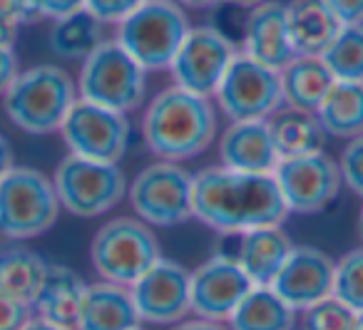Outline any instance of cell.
<instances>
[{"mask_svg":"<svg viewBox=\"0 0 363 330\" xmlns=\"http://www.w3.org/2000/svg\"><path fill=\"white\" fill-rule=\"evenodd\" d=\"M192 216L219 234L242 236L264 226H281L289 209L274 174L209 166L194 174Z\"/></svg>","mask_w":363,"mask_h":330,"instance_id":"1","label":"cell"},{"mask_svg":"<svg viewBox=\"0 0 363 330\" xmlns=\"http://www.w3.org/2000/svg\"><path fill=\"white\" fill-rule=\"evenodd\" d=\"M142 137L155 157L187 161L199 157L217 137V112L209 97L172 85L145 107Z\"/></svg>","mask_w":363,"mask_h":330,"instance_id":"2","label":"cell"},{"mask_svg":"<svg viewBox=\"0 0 363 330\" xmlns=\"http://www.w3.org/2000/svg\"><path fill=\"white\" fill-rule=\"evenodd\" d=\"M77 102V82L57 65H35L21 70L3 95L6 115L28 135L60 132L70 107Z\"/></svg>","mask_w":363,"mask_h":330,"instance_id":"3","label":"cell"},{"mask_svg":"<svg viewBox=\"0 0 363 330\" xmlns=\"http://www.w3.org/2000/svg\"><path fill=\"white\" fill-rule=\"evenodd\" d=\"M192 30L187 8L174 0H145L117 25L115 40L145 72L169 70L177 50Z\"/></svg>","mask_w":363,"mask_h":330,"instance_id":"4","label":"cell"},{"mask_svg":"<svg viewBox=\"0 0 363 330\" xmlns=\"http://www.w3.org/2000/svg\"><path fill=\"white\" fill-rule=\"evenodd\" d=\"M77 97L127 115L145 102L147 72L115 38H105L82 60Z\"/></svg>","mask_w":363,"mask_h":330,"instance_id":"5","label":"cell"},{"mask_svg":"<svg viewBox=\"0 0 363 330\" xmlns=\"http://www.w3.org/2000/svg\"><path fill=\"white\" fill-rule=\"evenodd\" d=\"M60 216L52 179L33 166H13L0 179V236L30 241L55 226Z\"/></svg>","mask_w":363,"mask_h":330,"instance_id":"6","label":"cell"},{"mask_svg":"<svg viewBox=\"0 0 363 330\" xmlns=\"http://www.w3.org/2000/svg\"><path fill=\"white\" fill-rule=\"evenodd\" d=\"M157 258L160 241L140 219L117 216L100 226L90 246V261L102 280L130 288Z\"/></svg>","mask_w":363,"mask_h":330,"instance_id":"7","label":"cell"},{"mask_svg":"<svg viewBox=\"0 0 363 330\" xmlns=\"http://www.w3.org/2000/svg\"><path fill=\"white\" fill-rule=\"evenodd\" d=\"M60 209L80 219H95L115 209L127 196V179L120 164L67 154L52 176Z\"/></svg>","mask_w":363,"mask_h":330,"instance_id":"8","label":"cell"},{"mask_svg":"<svg viewBox=\"0 0 363 330\" xmlns=\"http://www.w3.org/2000/svg\"><path fill=\"white\" fill-rule=\"evenodd\" d=\"M194 174L177 161H155L145 166L127 186V199L137 219L147 226H179L192 219Z\"/></svg>","mask_w":363,"mask_h":330,"instance_id":"9","label":"cell"},{"mask_svg":"<svg viewBox=\"0 0 363 330\" xmlns=\"http://www.w3.org/2000/svg\"><path fill=\"white\" fill-rule=\"evenodd\" d=\"M214 100L229 122L269 120L284 107L281 72L239 52L224 72Z\"/></svg>","mask_w":363,"mask_h":330,"instance_id":"10","label":"cell"},{"mask_svg":"<svg viewBox=\"0 0 363 330\" xmlns=\"http://www.w3.org/2000/svg\"><path fill=\"white\" fill-rule=\"evenodd\" d=\"M60 137L70 154L120 164V159L130 149L132 127L122 112L107 110V107L77 97L62 122Z\"/></svg>","mask_w":363,"mask_h":330,"instance_id":"11","label":"cell"},{"mask_svg":"<svg viewBox=\"0 0 363 330\" xmlns=\"http://www.w3.org/2000/svg\"><path fill=\"white\" fill-rule=\"evenodd\" d=\"M239 55L237 42L214 25H192L169 65L172 80L182 90L214 97L227 67Z\"/></svg>","mask_w":363,"mask_h":330,"instance_id":"12","label":"cell"},{"mask_svg":"<svg viewBox=\"0 0 363 330\" xmlns=\"http://www.w3.org/2000/svg\"><path fill=\"white\" fill-rule=\"evenodd\" d=\"M274 181L289 214H318L336 199L343 186L338 161H333L326 152L279 159Z\"/></svg>","mask_w":363,"mask_h":330,"instance_id":"13","label":"cell"},{"mask_svg":"<svg viewBox=\"0 0 363 330\" xmlns=\"http://www.w3.org/2000/svg\"><path fill=\"white\" fill-rule=\"evenodd\" d=\"M137 313L147 323L169 325L187 318L192 310L189 271L172 258H157L135 283L130 285Z\"/></svg>","mask_w":363,"mask_h":330,"instance_id":"14","label":"cell"},{"mask_svg":"<svg viewBox=\"0 0 363 330\" xmlns=\"http://www.w3.org/2000/svg\"><path fill=\"white\" fill-rule=\"evenodd\" d=\"M252 288L254 283L234 256H212L189 273L192 310L204 320H229Z\"/></svg>","mask_w":363,"mask_h":330,"instance_id":"15","label":"cell"},{"mask_svg":"<svg viewBox=\"0 0 363 330\" xmlns=\"http://www.w3.org/2000/svg\"><path fill=\"white\" fill-rule=\"evenodd\" d=\"M336 261L313 246H294L272 288L294 310H306L333 295Z\"/></svg>","mask_w":363,"mask_h":330,"instance_id":"16","label":"cell"},{"mask_svg":"<svg viewBox=\"0 0 363 330\" xmlns=\"http://www.w3.org/2000/svg\"><path fill=\"white\" fill-rule=\"evenodd\" d=\"M244 55L274 70H284L294 60V47L286 28V3L264 0L249 8L242 23Z\"/></svg>","mask_w":363,"mask_h":330,"instance_id":"17","label":"cell"},{"mask_svg":"<svg viewBox=\"0 0 363 330\" xmlns=\"http://www.w3.org/2000/svg\"><path fill=\"white\" fill-rule=\"evenodd\" d=\"M219 159L222 166L244 174H274L279 154L267 120L232 122L219 140Z\"/></svg>","mask_w":363,"mask_h":330,"instance_id":"18","label":"cell"},{"mask_svg":"<svg viewBox=\"0 0 363 330\" xmlns=\"http://www.w3.org/2000/svg\"><path fill=\"white\" fill-rule=\"evenodd\" d=\"M140 323L130 288L100 280L87 285L75 330H137Z\"/></svg>","mask_w":363,"mask_h":330,"instance_id":"19","label":"cell"},{"mask_svg":"<svg viewBox=\"0 0 363 330\" xmlns=\"http://www.w3.org/2000/svg\"><path fill=\"white\" fill-rule=\"evenodd\" d=\"M85 290L87 283L77 271L62 263H50L45 280H43L40 290L33 300V308H35L38 318L45 320V323L75 330Z\"/></svg>","mask_w":363,"mask_h":330,"instance_id":"20","label":"cell"},{"mask_svg":"<svg viewBox=\"0 0 363 330\" xmlns=\"http://www.w3.org/2000/svg\"><path fill=\"white\" fill-rule=\"evenodd\" d=\"M286 28L294 55L321 57L341 30V23L323 0H289Z\"/></svg>","mask_w":363,"mask_h":330,"instance_id":"21","label":"cell"},{"mask_svg":"<svg viewBox=\"0 0 363 330\" xmlns=\"http://www.w3.org/2000/svg\"><path fill=\"white\" fill-rule=\"evenodd\" d=\"M291 249V239L281 226H264L242 234L239 254L234 258L254 285H272Z\"/></svg>","mask_w":363,"mask_h":330,"instance_id":"22","label":"cell"},{"mask_svg":"<svg viewBox=\"0 0 363 330\" xmlns=\"http://www.w3.org/2000/svg\"><path fill=\"white\" fill-rule=\"evenodd\" d=\"M267 125L269 132H272V142L279 159H294V157L323 152L326 132H323L316 112L296 110V107L284 105L281 110H277L269 117Z\"/></svg>","mask_w":363,"mask_h":330,"instance_id":"23","label":"cell"},{"mask_svg":"<svg viewBox=\"0 0 363 330\" xmlns=\"http://www.w3.org/2000/svg\"><path fill=\"white\" fill-rule=\"evenodd\" d=\"M279 72H281L284 105L306 112H316L336 82L321 57L296 55Z\"/></svg>","mask_w":363,"mask_h":330,"instance_id":"24","label":"cell"},{"mask_svg":"<svg viewBox=\"0 0 363 330\" xmlns=\"http://www.w3.org/2000/svg\"><path fill=\"white\" fill-rule=\"evenodd\" d=\"M48 261L26 246L0 249V293L33 305L48 273Z\"/></svg>","mask_w":363,"mask_h":330,"instance_id":"25","label":"cell"},{"mask_svg":"<svg viewBox=\"0 0 363 330\" xmlns=\"http://www.w3.org/2000/svg\"><path fill=\"white\" fill-rule=\"evenodd\" d=\"M326 137L353 140L363 135V82L336 80L316 110Z\"/></svg>","mask_w":363,"mask_h":330,"instance_id":"26","label":"cell"},{"mask_svg":"<svg viewBox=\"0 0 363 330\" xmlns=\"http://www.w3.org/2000/svg\"><path fill=\"white\" fill-rule=\"evenodd\" d=\"M294 313L272 285H254L229 315L232 330H294Z\"/></svg>","mask_w":363,"mask_h":330,"instance_id":"27","label":"cell"},{"mask_svg":"<svg viewBox=\"0 0 363 330\" xmlns=\"http://www.w3.org/2000/svg\"><path fill=\"white\" fill-rule=\"evenodd\" d=\"M102 40H105V25L95 21L87 11L57 18L48 30V45H50L52 55L70 62H82Z\"/></svg>","mask_w":363,"mask_h":330,"instance_id":"28","label":"cell"},{"mask_svg":"<svg viewBox=\"0 0 363 330\" xmlns=\"http://www.w3.org/2000/svg\"><path fill=\"white\" fill-rule=\"evenodd\" d=\"M321 60L333 80L363 82V25H341Z\"/></svg>","mask_w":363,"mask_h":330,"instance_id":"29","label":"cell"},{"mask_svg":"<svg viewBox=\"0 0 363 330\" xmlns=\"http://www.w3.org/2000/svg\"><path fill=\"white\" fill-rule=\"evenodd\" d=\"M333 298H338L353 313H363V249L348 251L336 261Z\"/></svg>","mask_w":363,"mask_h":330,"instance_id":"30","label":"cell"},{"mask_svg":"<svg viewBox=\"0 0 363 330\" xmlns=\"http://www.w3.org/2000/svg\"><path fill=\"white\" fill-rule=\"evenodd\" d=\"M353 313L338 298H326L303 310V330H353Z\"/></svg>","mask_w":363,"mask_h":330,"instance_id":"31","label":"cell"},{"mask_svg":"<svg viewBox=\"0 0 363 330\" xmlns=\"http://www.w3.org/2000/svg\"><path fill=\"white\" fill-rule=\"evenodd\" d=\"M338 169H341V179L353 194L363 196V135L348 140L343 147L341 159H338Z\"/></svg>","mask_w":363,"mask_h":330,"instance_id":"32","label":"cell"},{"mask_svg":"<svg viewBox=\"0 0 363 330\" xmlns=\"http://www.w3.org/2000/svg\"><path fill=\"white\" fill-rule=\"evenodd\" d=\"M145 0H85V11L102 25H120Z\"/></svg>","mask_w":363,"mask_h":330,"instance_id":"33","label":"cell"},{"mask_svg":"<svg viewBox=\"0 0 363 330\" xmlns=\"http://www.w3.org/2000/svg\"><path fill=\"white\" fill-rule=\"evenodd\" d=\"M33 318V305L0 293V330H23Z\"/></svg>","mask_w":363,"mask_h":330,"instance_id":"34","label":"cell"},{"mask_svg":"<svg viewBox=\"0 0 363 330\" xmlns=\"http://www.w3.org/2000/svg\"><path fill=\"white\" fill-rule=\"evenodd\" d=\"M0 18L18 28L43 21L35 8V0H0Z\"/></svg>","mask_w":363,"mask_h":330,"instance_id":"35","label":"cell"},{"mask_svg":"<svg viewBox=\"0 0 363 330\" xmlns=\"http://www.w3.org/2000/svg\"><path fill=\"white\" fill-rule=\"evenodd\" d=\"M341 25H363V0H323Z\"/></svg>","mask_w":363,"mask_h":330,"instance_id":"36","label":"cell"},{"mask_svg":"<svg viewBox=\"0 0 363 330\" xmlns=\"http://www.w3.org/2000/svg\"><path fill=\"white\" fill-rule=\"evenodd\" d=\"M35 8H38V13H40V18L57 21V18L85 11V0H35Z\"/></svg>","mask_w":363,"mask_h":330,"instance_id":"37","label":"cell"},{"mask_svg":"<svg viewBox=\"0 0 363 330\" xmlns=\"http://www.w3.org/2000/svg\"><path fill=\"white\" fill-rule=\"evenodd\" d=\"M21 72V60L13 45H0V97L6 95V90L11 87V82Z\"/></svg>","mask_w":363,"mask_h":330,"instance_id":"38","label":"cell"},{"mask_svg":"<svg viewBox=\"0 0 363 330\" xmlns=\"http://www.w3.org/2000/svg\"><path fill=\"white\" fill-rule=\"evenodd\" d=\"M16 166V157H13V147L8 142V137L0 132V179Z\"/></svg>","mask_w":363,"mask_h":330,"instance_id":"39","label":"cell"},{"mask_svg":"<svg viewBox=\"0 0 363 330\" xmlns=\"http://www.w3.org/2000/svg\"><path fill=\"white\" fill-rule=\"evenodd\" d=\"M172 330H227V328L219 325L217 320L197 318V320H179V325H174Z\"/></svg>","mask_w":363,"mask_h":330,"instance_id":"40","label":"cell"},{"mask_svg":"<svg viewBox=\"0 0 363 330\" xmlns=\"http://www.w3.org/2000/svg\"><path fill=\"white\" fill-rule=\"evenodd\" d=\"M18 30H21L18 25H13V23H8V21L0 18V45H16Z\"/></svg>","mask_w":363,"mask_h":330,"instance_id":"41","label":"cell"},{"mask_svg":"<svg viewBox=\"0 0 363 330\" xmlns=\"http://www.w3.org/2000/svg\"><path fill=\"white\" fill-rule=\"evenodd\" d=\"M174 3H179L182 8H194V11H204V8L217 6V3H222V0H174Z\"/></svg>","mask_w":363,"mask_h":330,"instance_id":"42","label":"cell"},{"mask_svg":"<svg viewBox=\"0 0 363 330\" xmlns=\"http://www.w3.org/2000/svg\"><path fill=\"white\" fill-rule=\"evenodd\" d=\"M23 330H67V328H60V325L45 323V320H40V318H30Z\"/></svg>","mask_w":363,"mask_h":330,"instance_id":"43","label":"cell"},{"mask_svg":"<svg viewBox=\"0 0 363 330\" xmlns=\"http://www.w3.org/2000/svg\"><path fill=\"white\" fill-rule=\"evenodd\" d=\"M222 3H227V6H234V8H254L259 6V3H264V0H222Z\"/></svg>","mask_w":363,"mask_h":330,"instance_id":"44","label":"cell"},{"mask_svg":"<svg viewBox=\"0 0 363 330\" xmlns=\"http://www.w3.org/2000/svg\"><path fill=\"white\" fill-rule=\"evenodd\" d=\"M353 330H363V313H356V320H353Z\"/></svg>","mask_w":363,"mask_h":330,"instance_id":"45","label":"cell"},{"mask_svg":"<svg viewBox=\"0 0 363 330\" xmlns=\"http://www.w3.org/2000/svg\"><path fill=\"white\" fill-rule=\"evenodd\" d=\"M358 234H361V241H363V209H361V214H358Z\"/></svg>","mask_w":363,"mask_h":330,"instance_id":"46","label":"cell"},{"mask_svg":"<svg viewBox=\"0 0 363 330\" xmlns=\"http://www.w3.org/2000/svg\"><path fill=\"white\" fill-rule=\"evenodd\" d=\"M137 330H142V328H137Z\"/></svg>","mask_w":363,"mask_h":330,"instance_id":"47","label":"cell"}]
</instances>
